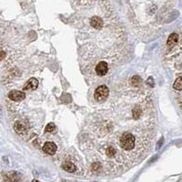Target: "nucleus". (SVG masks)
I'll return each instance as SVG.
<instances>
[{
  "instance_id": "f257e3e1",
  "label": "nucleus",
  "mask_w": 182,
  "mask_h": 182,
  "mask_svg": "<svg viewBox=\"0 0 182 182\" xmlns=\"http://www.w3.org/2000/svg\"><path fill=\"white\" fill-rule=\"evenodd\" d=\"M120 145L125 150H131L134 147V136L131 133H125L120 138Z\"/></svg>"
},
{
  "instance_id": "f03ea898",
  "label": "nucleus",
  "mask_w": 182,
  "mask_h": 182,
  "mask_svg": "<svg viewBox=\"0 0 182 182\" xmlns=\"http://www.w3.org/2000/svg\"><path fill=\"white\" fill-rule=\"evenodd\" d=\"M109 94V89L106 85H101L99 86L94 93V98L96 101L101 102V101H104L107 96Z\"/></svg>"
},
{
  "instance_id": "7ed1b4c3",
  "label": "nucleus",
  "mask_w": 182,
  "mask_h": 182,
  "mask_svg": "<svg viewBox=\"0 0 182 182\" xmlns=\"http://www.w3.org/2000/svg\"><path fill=\"white\" fill-rule=\"evenodd\" d=\"M8 97L10 100L12 101H15V102H19V101H22L23 99H25L26 97V94L24 92H21V91H11L9 93H8Z\"/></svg>"
},
{
  "instance_id": "20e7f679",
  "label": "nucleus",
  "mask_w": 182,
  "mask_h": 182,
  "mask_svg": "<svg viewBox=\"0 0 182 182\" xmlns=\"http://www.w3.org/2000/svg\"><path fill=\"white\" fill-rule=\"evenodd\" d=\"M95 72L99 76H104L108 72V65L105 61H101L97 64L95 68Z\"/></svg>"
},
{
  "instance_id": "39448f33",
  "label": "nucleus",
  "mask_w": 182,
  "mask_h": 182,
  "mask_svg": "<svg viewBox=\"0 0 182 182\" xmlns=\"http://www.w3.org/2000/svg\"><path fill=\"white\" fill-rule=\"evenodd\" d=\"M42 149H43L44 153H46V154H48V155H53V154H55L56 151H57V147H56V145H55L54 143H52V142H47V143L44 144Z\"/></svg>"
},
{
  "instance_id": "423d86ee",
  "label": "nucleus",
  "mask_w": 182,
  "mask_h": 182,
  "mask_svg": "<svg viewBox=\"0 0 182 182\" xmlns=\"http://www.w3.org/2000/svg\"><path fill=\"white\" fill-rule=\"evenodd\" d=\"M179 41V35L177 33H172L168 39V41H167V45L168 48H173Z\"/></svg>"
},
{
  "instance_id": "0eeeda50",
  "label": "nucleus",
  "mask_w": 182,
  "mask_h": 182,
  "mask_svg": "<svg viewBox=\"0 0 182 182\" xmlns=\"http://www.w3.org/2000/svg\"><path fill=\"white\" fill-rule=\"evenodd\" d=\"M38 85H39V81L37 79H29L26 85L24 86V90H35V89H37Z\"/></svg>"
},
{
  "instance_id": "6e6552de",
  "label": "nucleus",
  "mask_w": 182,
  "mask_h": 182,
  "mask_svg": "<svg viewBox=\"0 0 182 182\" xmlns=\"http://www.w3.org/2000/svg\"><path fill=\"white\" fill-rule=\"evenodd\" d=\"M62 168L67 171V172H70V173H72L76 170V167L73 163L70 162V161H66L62 164Z\"/></svg>"
},
{
  "instance_id": "1a4fd4ad",
  "label": "nucleus",
  "mask_w": 182,
  "mask_h": 182,
  "mask_svg": "<svg viewBox=\"0 0 182 182\" xmlns=\"http://www.w3.org/2000/svg\"><path fill=\"white\" fill-rule=\"evenodd\" d=\"M91 25L96 29H100L103 27V20L99 17H93L91 19Z\"/></svg>"
},
{
  "instance_id": "9d476101",
  "label": "nucleus",
  "mask_w": 182,
  "mask_h": 182,
  "mask_svg": "<svg viewBox=\"0 0 182 182\" xmlns=\"http://www.w3.org/2000/svg\"><path fill=\"white\" fill-rule=\"evenodd\" d=\"M14 129L19 134H23L27 131V126L25 125H23L21 122H17L14 126Z\"/></svg>"
},
{
  "instance_id": "9b49d317",
  "label": "nucleus",
  "mask_w": 182,
  "mask_h": 182,
  "mask_svg": "<svg viewBox=\"0 0 182 182\" xmlns=\"http://www.w3.org/2000/svg\"><path fill=\"white\" fill-rule=\"evenodd\" d=\"M173 89L176 91H179V92L182 91V77H179L175 81V82L173 84Z\"/></svg>"
},
{
  "instance_id": "f8f14e48",
  "label": "nucleus",
  "mask_w": 182,
  "mask_h": 182,
  "mask_svg": "<svg viewBox=\"0 0 182 182\" xmlns=\"http://www.w3.org/2000/svg\"><path fill=\"white\" fill-rule=\"evenodd\" d=\"M115 153H116V151H115V149H114L113 147H109L107 148V150H106V154H107V156H109V157L114 156Z\"/></svg>"
},
{
  "instance_id": "ddd939ff",
  "label": "nucleus",
  "mask_w": 182,
  "mask_h": 182,
  "mask_svg": "<svg viewBox=\"0 0 182 182\" xmlns=\"http://www.w3.org/2000/svg\"><path fill=\"white\" fill-rule=\"evenodd\" d=\"M55 129V126H54V124H52V123H50L47 126H46V128H45V132L46 133H51L52 131H54Z\"/></svg>"
},
{
  "instance_id": "4468645a",
  "label": "nucleus",
  "mask_w": 182,
  "mask_h": 182,
  "mask_svg": "<svg viewBox=\"0 0 182 182\" xmlns=\"http://www.w3.org/2000/svg\"><path fill=\"white\" fill-rule=\"evenodd\" d=\"M92 168H93V169L94 171H98V170L101 168V165H100L99 163H94V164L92 166Z\"/></svg>"
},
{
  "instance_id": "2eb2a0df",
  "label": "nucleus",
  "mask_w": 182,
  "mask_h": 182,
  "mask_svg": "<svg viewBox=\"0 0 182 182\" xmlns=\"http://www.w3.org/2000/svg\"><path fill=\"white\" fill-rule=\"evenodd\" d=\"M141 114V111L140 110H134V117H138Z\"/></svg>"
},
{
  "instance_id": "dca6fc26",
  "label": "nucleus",
  "mask_w": 182,
  "mask_h": 182,
  "mask_svg": "<svg viewBox=\"0 0 182 182\" xmlns=\"http://www.w3.org/2000/svg\"><path fill=\"white\" fill-rule=\"evenodd\" d=\"M6 57V53L3 52H0V60H3Z\"/></svg>"
},
{
  "instance_id": "f3484780",
  "label": "nucleus",
  "mask_w": 182,
  "mask_h": 182,
  "mask_svg": "<svg viewBox=\"0 0 182 182\" xmlns=\"http://www.w3.org/2000/svg\"><path fill=\"white\" fill-rule=\"evenodd\" d=\"M32 182H39V180H34Z\"/></svg>"
},
{
  "instance_id": "a211bd4d",
  "label": "nucleus",
  "mask_w": 182,
  "mask_h": 182,
  "mask_svg": "<svg viewBox=\"0 0 182 182\" xmlns=\"http://www.w3.org/2000/svg\"><path fill=\"white\" fill-rule=\"evenodd\" d=\"M63 182H69V181H63Z\"/></svg>"
}]
</instances>
